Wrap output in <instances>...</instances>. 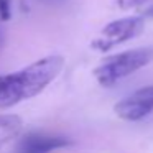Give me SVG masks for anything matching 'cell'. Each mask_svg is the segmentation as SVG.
<instances>
[{
	"mask_svg": "<svg viewBox=\"0 0 153 153\" xmlns=\"http://www.w3.org/2000/svg\"><path fill=\"white\" fill-rule=\"evenodd\" d=\"M153 63V46H143L135 50L107 56L94 69V77L104 87H112L123 77Z\"/></svg>",
	"mask_w": 153,
	"mask_h": 153,
	"instance_id": "7a4b0ae2",
	"label": "cell"
},
{
	"mask_svg": "<svg viewBox=\"0 0 153 153\" xmlns=\"http://www.w3.org/2000/svg\"><path fill=\"white\" fill-rule=\"evenodd\" d=\"M41 2H46V4H61L64 0H41Z\"/></svg>",
	"mask_w": 153,
	"mask_h": 153,
	"instance_id": "30bf717a",
	"label": "cell"
},
{
	"mask_svg": "<svg viewBox=\"0 0 153 153\" xmlns=\"http://www.w3.org/2000/svg\"><path fill=\"white\" fill-rule=\"evenodd\" d=\"M23 130V120L15 114H0V148H4Z\"/></svg>",
	"mask_w": 153,
	"mask_h": 153,
	"instance_id": "8992f818",
	"label": "cell"
},
{
	"mask_svg": "<svg viewBox=\"0 0 153 153\" xmlns=\"http://www.w3.org/2000/svg\"><path fill=\"white\" fill-rule=\"evenodd\" d=\"M115 4L122 10H132V8H145L153 5V0H115Z\"/></svg>",
	"mask_w": 153,
	"mask_h": 153,
	"instance_id": "52a82bcc",
	"label": "cell"
},
{
	"mask_svg": "<svg viewBox=\"0 0 153 153\" xmlns=\"http://www.w3.org/2000/svg\"><path fill=\"white\" fill-rule=\"evenodd\" d=\"M12 18V0H0V20L8 22Z\"/></svg>",
	"mask_w": 153,
	"mask_h": 153,
	"instance_id": "ba28073f",
	"label": "cell"
},
{
	"mask_svg": "<svg viewBox=\"0 0 153 153\" xmlns=\"http://www.w3.org/2000/svg\"><path fill=\"white\" fill-rule=\"evenodd\" d=\"M143 28H145V20L142 15L119 18V20L107 23L99 33V36L91 43V46L100 53H107L112 48L119 46L132 38H137L143 31Z\"/></svg>",
	"mask_w": 153,
	"mask_h": 153,
	"instance_id": "3957f363",
	"label": "cell"
},
{
	"mask_svg": "<svg viewBox=\"0 0 153 153\" xmlns=\"http://www.w3.org/2000/svg\"><path fill=\"white\" fill-rule=\"evenodd\" d=\"M115 114L122 120L137 122L153 112V84L132 92L125 99L119 100L114 107Z\"/></svg>",
	"mask_w": 153,
	"mask_h": 153,
	"instance_id": "277c9868",
	"label": "cell"
},
{
	"mask_svg": "<svg viewBox=\"0 0 153 153\" xmlns=\"http://www.w3.org/2000/svg\"><path fill=\"white\" fill-rule=\"evenodd\" d=\"M0 46H2V35H0Z\"/></svg>",
	"mask_w": 153,
	"mask_h": 153,
	"instance_id": "8fae6325",
	"label": "cell"
},
{
	"mask_svg": "<svg viewBox=\"0 0 153 153\" xmlns=\"http://www.w3.org/2000/svg\"><path fill=\"white\" fill-rule=\"evenodd\" d=\"M140 13H142V17H143V18H145V17L153 18V5H148V7L142 8V10H140Z\"/></svg>",
	"mask_w": 153,
	"mask_h": 153,
	"instance_id": "9c48e42d",
	"label": "cell"
},
{
	"mask_svg": "<svg viewBox=\"0 0 153 153\" xmlns=\"http://www.w3.org/2000/svg\"><path fill=\"white\" fill-rule=\"evenodd\" d=\"M69 140L59 135L46 133H28L20 142V152L23 153H50L53 150L64 148L69 145Z\"/></svg>",
	"mask_w": 153,
	"mask_h": 153,
	"instance_id": "5b68a950",
	"label": "cell"
},
{
	"mask_svg": "<svg viewBox=\"0 0 153 153\" xmlns=\"http://www.w3.org/2000/svg\"><path fill=\"white\" fill-rule=\"evenodd\" d=\"M63 66V56L51 54L28 64L20 71L0 74V109H10L43 92L59 76Z\"/></svg>",
	"mask_w": 153,
	"mask_h": 153,
	"instance_id": "6da1fadb",
	"label": "cell"
}]
</instances>
